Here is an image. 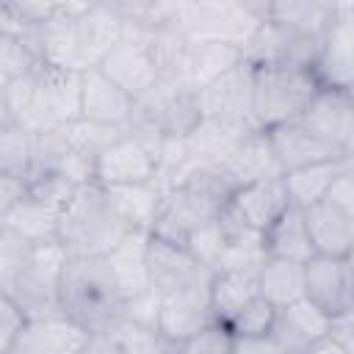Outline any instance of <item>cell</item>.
<instances>
[{
	"label": "cell",
	"mask_w": 354,
	"mask_h": 354,
	"mask_svg": "<svg viewBox=\"0 0 354 354\" xmlns=\"http://www.w3.org/2000/svg\"><path fill=\"white\" fill-rule=\"evenodd\" d=\"M130 232L138 230L122 218L108 191L97 183L80 185L58 213V243L69 257H105Z\"/></svg>",
	"instance_id": "6da1fadb"
},
{
	"label": "cell",
	"mask_w": 354,
	"mask_h": 354,
	"mask_svg": "<svg viewBox=\"0 0 354 354\" xmlns=\"http://www.w3.org/2000/svg\"><path fill=\"white\" fill-rule=\"evenodd\" d=\"M61 315L88 335L111 329L122 318V296L105 257H69L58 279Z\"/></svg>",
	"instance_id": "7a4b0ae2"
},
{
	"label": "cell",
	"mask_w": 354,
	"mask_h": 354,
	"mask_svg": "<svg viewBox=\"0 0 354 354\" xmlns=\"http://www.w3.org/2000/svg\"><path fill=\"white\" fill-rule=\"evenodd\" d=\"M66 260L69 254L58 241L28 246L25 260L17 266V271L8 277L0 293H6L17 304L25 321L61 315L58 279H61Z\"/></svg>",
	"instance_id": "3957f363"
},
{
	"label": "cell",
	"mask_w": 354,
	"mask_h": 354,
	"mask_svg": "<svg viewBox=\"0 0 354 354\" xmlns=\"http://www.w3.org/2000/svg\"><path fill=\"white\" fill-rule=\"evenodd\" d=\"M199 122V91L177 80H160L155 88L136 100L127 127L152 144H163L171 138H185Z\"/></svg>",
	"instance_id": "277c9868"
},
{
	"label": "cell",
	"mask_w": 354,
	"mask_h": 354,
	"mask_svg": "<svg viewBox=\"0 0 354 354\" xmlns=\"http://www.w3.org/2000/svg\"><path fill=\"white\" fill-rule=\"evenodd\" d=\"M263 3H174L171 30L191 41H216L243 50L263 22Z\"/></svg>",
	"instance_id": "5b68a950"
},
{
	"label": "cell",
	"mask_w": 354,
	"mask_h": 354,
	"mask_svg": "<svg viewBox=\"0 0 354 354\" xmlns=\"http://www.w3.org/2000/svg\"><path fill=\"white\" fill-rule=\"evenodd\" d=\"M313 69L260 66L252 69V116L257 130H271L301 116L307 102L318 94Z\"/></svg>",
	"instance_id": "8992f818"
},
{
	"label": "cell",
	"mask_w": 354,
	"mask_h": 354,
	"mask_svg": "<svg viewBox=\"0 0 354 354\" xmlns=\"http://www.w3.org/2000/svg\"><path fill=\"white\" fill-rule=\"evenodd\" d=\"M97 69L133 100L144 97L160 83V61L155 50V30L122 22L119 41L102 55Z\"/></svg>",
	"instance_id": "52a82bcc"
},
{
	"label": "cell",
	"mask_w": 354,
	"mask_h": 354,
	"mask_svg": "<svg viewBox=\"0 0 354 354\" xmlns=\"http://www.w3.org/2000/svg\"><path fill=\"white\" fill-rule=\"evenodd\" d=\"M199 111L205 122H213L235 136L257 130L252 116V66L238 61L221 77L199 91Z\"/></svg>",
	"instance_id": "ba28073f"
},
{
	"label": "cell",
	"mask_w": 354,
	"mask_h": 354,
	"mask_svg": "<svg viewBox=\"0 0 354 354\" xmlns=\"http://www.w3.org/2000/svg\"><path fill=\"white\" fill-rule=\"evenodd\" d=\"M160 147L136 133H127L102 149L94 160V183L102 188L111 185H136V183H155L160 169Z\"/></svg>",
	"instance_id": "9c48e42d"
},
{
	"label": "cell",
	"mask_w": 354,
	"mask_h": 354,
	"mask_svg": "<svg viewBox=\"0 0 354 354\" xmlns=\"http://www.w3.org/2000/svg\"><path fill=\"white\" fill-rule=\"evenodd\" d=\"M321 39L296 33L285 25H277L271 19H263L260 28L252 33V39L241 50V61L252 69L260 66H296V69H313L318 58Z\"/></svg>",
	"instance_id": "30bf717a"
},
{
	"label": "cell",
	"mask_w": 354,
	"mask_h": 354,
	"mask_svg": "<svg viewBox=\"0 0 354 354\" xmlns=\"http://www.w3.org/2000/svg\"><path fill=\"white\" fill-rule=\"evenodd\" d=\"M313 75L321 88L354 91V6L337 3V14L321 36Z\"/></svg>",
	"instance_id": "8fae6325"
},
{
	"label": "cell",
	"mask_w": 354,
	"mask_h": 354,
	"mask_svg": "<svg viewBox=\"0 0 354 354\" xmlns=\"http://www.w3.org/2000/svg\"><path fill=\"white\" fill-rule=\"evenodd\" d=\"M304 299L324 310L329 318L354 310V266L351 257L313 254L301 263Z\"/></svg>",
	"instance_id": "7c38bea8"
},
{
	"label": "cell",
	"mask_w": 354,
	"mask_h": 354,
	"mask_svg": "<svg viewBox=\"0 0 354 354\" xmlns=\"http://www.w3.org/2000/svg\"><path fill=\"white\" fill-rule=\"evenodd\" d=\"M238 61H241V50L230 44L191 41L183 36L160 80H177L194 91H202L216 77H221L227 69H232Z\"/></svg>",
	"instance_id": "4fadbf2b"
},
{
	"label": "cell",
	"mask_w": 354,
	"mask_h": 354,
	"mask_svg": "<svg viewBox=\"0 0 354 354\" xmlns=\"http://www.w3.org/2000/svg\"><path fill=\"white\" fill-rule=\"evenodd\" d=\"M147 277H149V288L158 296H169L202 282H210L213 271L207 266H202L185 246L160 241L155 235L147 238Z\"/></svg>",
	"instance_id": "5bb4252c"
},
{
	"label": "cell",
	"mask_w": 354,
	"mask_h": 354,
	"mask_svg": "<svg viewBox=\"0 0 354 354\" xmlns=\"http://www.w3.org/2000/svg\"><path fill=\"white\" fill-rule=\"evenodd\" d=\"M213 324L216 321H213V310H210V282L160 296L155 329L169 346H177Z\"/></svg>",
	"instance_id": "9a60e30c"
},
{
	"label": "cell",
	"mask_w": 354,
	"mask_h": 354,
	"mask_svg": "<svg viewBox=\"0 0 354 354\" xmlns=\"http://www.w3.org/2000/svg\"><path fill=\"white\" fill-rule=\"evenodd\" d=\"M299 122L321 141L337 147L346 155H354V91L318 88V94L301 111Z\"/></svg>",
	"instance_id": "2e32d148"
},
{
	"label": "cell",
	"mask_w": 354,
	"mask_h": 354,
	"mask_svg": "<svg viewBox=\"0 0 354 354\" xmlns=\"http://www.w3.org/2000/svg\"><path fill=\"white\" fill-rule=\"evenodd\" d=\"M263 133H266V141H268L271 155H274V160H277L282 174L304 169V166H313V163L351 158V155L340 152L337 147H332V144L321 141L318 136H313L299 119H293L288 124H279V127H271V130H263Z\"/></svg>",
	"instance_id": "e0dca14e"
},
{
	"label": "cell",
	"mask_w": 354,
	"mask_h": 354,
	"mask_svg": "<svg viewBox=\"0 0 354 354\" xmlns=\"http://www.w3.org/2000/svg\"><path fill=\"white\" fill-rule=\"evenodd\" d=\"M290 207L288 191L282 177H271V180H260V183H246L238 185L235 194L227 202V213L241 221L243 227L266 235V230Z\"/></svg>",
	"instance_id": "ac0fdd59"
},
{
	"label": "cell",
	"mask_w": 354,
	"mask_h": 354,
	"mask_svg": "<svg viewBox=\"0 0 354 354\" xmlns=\"http://www.w3.org/2000/svg\"><path fill=\"white\" fill-rule=\"evenodd\" d=\"M3 102H6V116L11 122H17L19 127H25L30 136H39V133L58 127L47 86H44L41 64L33 72H28L25 77L8 83L3 88Z\"/></svg>",
	"instance_id": "d6986e66"
},
{
	"label": "cell",
	"mask_w": 354,
	"mask_h": 354,
	"mask_svg": "<svg viewBox=\"0 0 354 354\" xmlns=\"http://www.w3.org/2000/svg\"><path fill=\"white\" fill-rule=\"evenodd\" d=\"M136 100L111 83L97 66L80 75V119L105 127H127Z\"/></svg>",
	"instance_id": "ffe728a7"
},
{
	"label": "cell",
	"mask_w": 354,
	"mask_h": 354,
	"mask_svg": "<svg viewBox=\"0 0 354 354\" xmlns=\"http://www.w3.org/2000/svg\"><path fill=\"white\" fill-rule=\"evenodd\" d=\"M301 213L313 254H324V257L354 254V213L340 210L324 199L304 207Z\"/></svg>",
	"instance_id": "44dd1931"
},
{
	"label": "cell",
	"mask_w": 354,
	"mask_h": 354,
	"mask_svg": "<svg viewBox=\"0 0 354 354\" xmlns=\"http://www.w3.org/2000/svg\"><path fill=\"white\" fill-rule=\"evenodd\" d=\"M88 332L66 315L25 321L11 354H80Z\"/></svg>",
	"instance_id": "7402d4cb"
},
{
	"label": "cell",
	"mask_w": 354,
	"mask_h": 354,
	"mask_svg": "<svg viewBox=\"0 0 354 354\" xmlns=\"http://www.w3.org/2000/svg\"><path fill=\"white\" fill-rule=\"evenodd\" d=\"M72 36L86 69H94L102 55L122 36V17L111 3H88L80 17L72 19Z\"/></svg>",
	"instance_id": "603a6c76"
},
{
	"label": "cell",
	"mask_w": 354,
	"mask_h": 354,
	"mask_svg": "<svg viewBox=\"0 0 354 354\" xmlns=\"http://www.w3.org/2000/svg\"><path fill=\"white\" fill-rule=\"evenodd\" d=\"M147 238H149V232H130L116 249H111L105 254L108 271H111V277L116 282V290H119L122 301L152 290L149 288V277H147V260H144Z\"/></svg>",
	"instance_id": "cb8c5ba5"
},
{
	"label": "cell",
	"mask_w": 354,
	"mask_h": 354,
	"mask_svg": "<svg viewBox=\"0 0 354 354\" xmlns=\"http://www.w3.org/2000/svg\"><path fill=\"white\" fill-rule=\"evenodd\" d=\"M337 14L335 0H266L263 3V19H271L277 25H285L296 33L321 39L326 28L332 25Z\"/></svg>",
	"instance_id": "d4e9b609"
},
{
	"label": "cell",
	"mask_w": 354,
	"mask_h": 354,
	"mask_svg": "<svg viewBox=\"0 0 354 354\" xmlns=\"http://www.w3.org/2000/svg\"><path fill=\"white\" fill-rule=\"evenodd\" d=\"M257 293L254 268H221L210 277V310L218 326H227L241 307H246Z\"/></svg>",
	"instance_id": "484cf974"
},
{
	"label": "cell",
	"mask_w": 354,
	"mask_h": 354,
	"mask_svg": "<svg viewBox=\"0 0 354 354\" xmlns=\"http://www.w3.org/2000/svg\"><path fill=\"white\" fill-rule=\"evenodd\" d=\"M221 166L227 169V174L238 185L260 183V180H271V177H282V171H279V166H277V160L271 155V147H268L263 130H254L246 138H241L238 147L230 152V158Z\"/></svg>",
	"instance_id": "4316f807"
},
{
	"label": "cell",
	"mask_w": 354,
	"mask_h": 354,
	"mask_svg": "<svg viewBox=\"0 0 354 354\" xmlns=\"http://www.w3.org/2000/svg\"><path fill=\"white\" fill-rule=\"evenodd\" d=\"M263 246L268 257H282L293 263H307L313 257V246L304 230V213L301 207L290 205L263 235Z\"/></svg>",
	"instance_id": "83f0119b"
},
{
	"label": "cell",
	"mask_w": 354,
	"mask_h": 354,
	"mask_svg": "<svg viewBox=\"0 0 354 354\" xmlns=\"http://www.w3.org/2000/svg\"><path fill=\"white\" fill-rule=\"evenodd\" d=\"M257 293L277 310L299 301L304 296V277L301 263L282 260V257H266L257 268Z\"/></svg>",
	"instance_id": "f1b7e54d"
},
{
	"label": "cell",
	"mask_w": 354,
	"mask_h": 354,
	"mask_svg": "<svg viewBox=\"0 0 354 354\" xmlns=\"http://www.w3.org/2000/svg\"><path fill=\"white\" fill-rule=\"evenodd\" d=\"M346 166H354V155L351 158H340V160L313 163V166H304V169H296V171L282 174V183H285V191H288L290 205H296V207L304 210V207L321 202L324 194H326V188L332 185V180Z\"/></svg>",
	"instance_id": "f546056e"
},
{
	"label": "cell",
	"mask_w": 354,
	"mask_h": 354,
	"mask_svg": "<svg viewBox=\"0 0 354 354\" xmlns=\"http://www.w3.org/2000/svg\"><path fill=\"white\" fill-rule=\"evenodd\" d=\"M58 213L61 210L47 207L41 202H36L33 196H25L3 218V227L11 235H17L19 241H25L28 246H39V243L58 241Z\"/></svg>",
	"instance_id": "4dcf8cb0"
},
{
	"label": "cell",
	"mask_w": 354,
	"mask_h": 354,
	"mask_svg": "<svg viewBox=\"0 0 354 354\" xmlns=\"http://www.w3.org/2000/svg\"><path fill=\"white\" fill-rule=\"evenodd\" d=\"M111 202L116 205V210L122 213V218L138 230V232H149L155 213L160 207L163 191L158 183H136V185H111L105 188Z\"/></svg>",
	"instance_id": "1f68e13d"
},
{
	"label": "cell",
	"mask_w": 354,
	"mask_h": 354,
	"mask_svg": "<svg viewBox=\"0 0 354 354\" xmlns=\"http://www.w3.org/2000/svg\"><path fill=\"white\" fill-rule=\"evenodd\" d=\"M44 86L50 94V105L55 113L58 127H66L80 119V75L77 72H61L41 64Z\"/></svg>",
	"instance_id": "d6a6232c"
},
{
	"label": "cell",
	"mask_w": 354,
	"mask_h": 354,
	"mask_svg": "<svg viewBox=\"0 0 354 354\" xmlns=\"http://www.w3.org/2000/svg\"><path fill=\"white\" fill-rule=\"evenodd\" d=\"M33 169V136L17 122H0V174L28 180Z\"/></svg>",
	"instance_id": "836d02e7"
},
{
	"label": "cell",
	"mask_w": 354,
	"mask_h": 354,
	"mask_svg": "<svg viewBox=\"0 0 354 354\" xmlns=\"http://www.w3.org/2000/svg\"><path fill=\"white\" fill-rule=\"evenodd\" d=\"M310 343H304L277 313V321L271 332L257 335V337H232V351L235 354H301Z\"/></svg>",
	"instance_id": "e575fe53"
},
{
	"label": "cell",
	"mask_w": 354,
	"mask_h": 354,
	"mask_svg": "<svg viewBox=\"0 0 354 354\" xmlns=\"http://www.w3.org/2000/svg\"><path fill=\"white\" fill-rule=\"evenodd\" d=\"M64 133H66L69 149H75L77 155H83L94 163L102 149H108L113 141H119L127 133V127H105V124H91V122L77 119V122L66 124Z\"/></svg>",
	"instance_id": "d590c367"
},
{
	"label": "cell",
	"mask_w": 354,
	"mask_h": 354,
	"mask_svg": "<svg viewBox=\"0 0 354 354\" xmlns=\"http://www.w3.org/2000/svg\"><path fill=\"white\" fill-rule=\"evenodd\" d=\"M279 318L304 340V343H315L321 337H329V326H332V318L318 310L313 301H307L304 296L288 307L279 310Z\"/></svg>",
	"instance_id": "8d00e7d4"
},
{
	"label": "cell",
	"mask_w": 354,
	"mask_h": 354,
	"mask_svg": "<svg viewBox=\"0 0 354 354\" xmlns=\"http://www.w3.org/2000/svg\"><path fill=\"white\" fill-rule=\"evenodd\" d=\"M39 66L36 53L17 33H0V91Z\"/></svg>",
	"instance_id": "74e56055"
},
{
	"label": "cell",
	"mask_w": 354,
	"mask_h": 354,
	"mask_svg": "<svg viewBox=\"0 0 354 354\" xmlns=\"http://www.w3.org/2000/svg\"><path fill=\"white\" fill-rule=\"evenodd\" d=\"M277 307H271L263 296H254L246 307H241L235 313V318L224 326L232 337H257V335H266L271 332L274 321H277Z\"/></svg>",
	"instance_id": "f35d334b"
},
{
	"label": "cell",
	"mask_w": 354,
	"mask_h": 354,
	"mask_svg": "<svg viewBox=\"0 0 354 354\" xmlns=\"http://www.w3.org/2000/svg\"><path fill=\"white\" fill-rule=\"evenodd\" d=\"M75 191L77 185L66 180L61 171H36L28 177V196L55 210H64V205L75 196Z\"/></svg>",
	"instance_id": "ab89813d"
},
{
	"label": "cell",
	"mask_w": 354,
	"mask_h": 354,
	"mask_svg": "<svg viewBox=\"0 0 354 354\" xmlns=\"http://www.w3.org/2000/svg\"><path fill=\"white\" fill-rule=\"evenodd\" d=\"M174 354H235L232 351V335L224 326L213 324V326L202 329L199 335L177 343Z\"/></svg>",
	"instance_id": "60d3db41"
},
{
	"label": "cell",
	"mask_w": 354,
	"mask_h": 354,
	"mask_svg": "<svg viewBox=\"0 0 354 354\" xmlns=\"http://www.w3.org/2000/svg\"><path fill=\"white\" fill-rule=\"evenodd\" d=\"M158 307H160V296L155 290H147V293H138V296L122 301V318L155 329V324H158Z\"/></svg>",
	"instance_id": "b9f144b4"
},
{
	"label": "cell",
	"mask_w": 354,
	"mask_h": 354,
	"mask_svg": "<svg viewBox=\"0 0 354 354\" xmlns=\"http://www.w3.org/2000/svg\"><path fill=\"white\" fill-rule=\"evenodd\" d=\"M22 324H25V315L17 310V304L6 293H0V354H11Z\"/></svg>",
	"instance_id": "7bdbcfd3"
},
{
	"label": "cell",
	"mask_w": 354,
	"mask_h": 354,
	"mask_svg": "<svg viewBox=\"0 0 354 354\" xmlns=\"http://www.w3.org/2000/svg\"><path fill=\"white\" fill-rule=\"evenodd\" d=\"M324 202L340 207V210H348L354 213V166H346L335 180L332 185L326 188L324 194Z\"/></svg>",
	"instance_id": "ee69618b"
},
{
	"label": "cell",
	"mask_w": 354,
	"mask_h": 354,
	"mask_svg": "<svg viewBox=\"0 0 354 354\" xmlns=\"http://www.w3.org/2000/svg\"><path fill=\"white\" fill-rule=\"evenodd\" d=\"M25 196H28V180L11 177V174H0V224Z\"/></svg>",
	"instance_id": "f6af8a7d"
},
{
	"label": "cell",
	"mask_w": 354,
	"mask_h": 354,
	"mask_svg": "<svg viewBox=\"0 0 354 354\" xmlns=\"http://www.w3.org/2000/svg\"><path fill=\"white\" fill-rule=\"evenodd\" d=\"M329 337L354 354V310H351V313H343V315H335V318H332V326H329Z\"/></svg>",
	"instance_id": "bcb514c9"
},
{
	"label": "cell",
	"mask_w": 354,
	"mask_h": 354,
	"mask_svg": "<svg viewBox=\"0 0 354 354\" xmlns=\"http://www.w3.org/2000/svg\"><path fill=\"white\" fill-rule=\"evenodd\" d=\"M80 354H127V351L116 343V337L111 332H94V335H88Z\"/></svg>",
	"instance_id": "7dc6e473"
},
{
	"label": "cell",
	"mask_w": 354,
	"mask_h": 354,
	"mask_svg": "<svg viewBox=\"0 0 354 354\" xmlns=\"http://www.w3.org/2000/svg\"><path fill=\"white\" fill-rule=\"evenodd\" d=\"M301 354H351V351H348V348H343L340 343H335L332 337H321V340L310 343Z\"/></svg>",
	"instance_id": "c3c4849f"
},
{
	"label": "cell",
	"mask_w": 354,
	"mask_h": 354,
	"mask_svg": "<svg viewBox=\"0 0 354 354\" xmlns=\"http://www.w3.org/2000/svg\"><path fill=\"white\" fill-rule=\"evenodd\" d=\"M8 116H6V102H3V91H0V122H6Z\"/></svg>",
	"instance_id": "681fc988"
},
{
	"label": "cell",
	"mask_w": 354,
	"mask_h": 354,
	"mask_svg": "<svg viewBox=\"0 0 354 354\" xmlns=\"http://www.w3.org/2000/svg\"><path fill=\"white\" fill-rule=\"evenodd\" d=\"M158 354H174V346H169V343H166V346H163Z\"/></svg>",
	"instance_id": "f907efd6"
},
{
	"label": "cell",
	"mask_w": 354,
	"mask_h": 354,
	"mask_svg": "<svg viewBox=\"0 0 354 354\" xmlns=\"http://www.w3.org/2000/svg\"><path fill=\"white\" fill-rule=\"evenodd\" d=\"M0 235H3V224H0Z\"/></svg>",
	"instance_id": "816d5d0a"
}]
</instances>
